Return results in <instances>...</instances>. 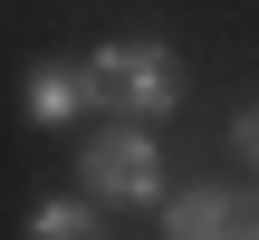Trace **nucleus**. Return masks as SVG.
I'll use <instances>...</instances> for the list:
<instances>
[{"mask_svg": "<svg viewBox=\"0 0 259 240\" xmlns=\"http://www.w3.org/2000/svg\"><path fill=\"white\" fill-rule=\"evenodd\" d=\"M173 58L154 48V38H115V48H96L87 58V96L96 106H125V115H163L173 106Z\"/></svg>", "mask_w": 259, "mask_h": 240, "instance_id": "nucleus-1", "label": "nucleus"}, {"mask_svg": "<svg viewBox=\"0 0 259 240\" xmlns=\"http://www.w3.org/2000/svg\"><path fill=\"white\" fill-rule=\"evenodd\" d=\"M87 183L106 192V202H154L163 192V154H154V135H96L87 144Z\"/></svg>", "mask_w": 259, "mask_h": 240, "instance_id": "nucleus-2", "label": "nucleus"}, {"mask_svg": "<svg viewBox=\"0 0 259 240\" xmlns=\"http://www.w3.org/2000/svg\"><path fill=\"white\" fill-rule=\"evenodd\" d=\"M173 240H259V192H183Z\"/></svg>", "mask_w": 259, "mask_h": 240, "instance_id": "nucleus-3", "label": "nucleus"}, {"mask_svg": "<svg viewBox=\"0 0 259 240\" xmlns=\"http://www.w3.org/2000/svg\"><path fill=\"white\" fill-rule=\"evenodd\" d=\"M77 96H87V77H67V67H38L29 77V115H67Z\"/></svg>", "mask_w": 259, "mask_h": 240, "instance_id": "nucleus-4", "label": "nucleus"}, {"mask_svg": "<svg viewBox=\"0 0 259 240\" xmlns=\"http://www.w3.org/2000/svg\"><path fill=\"white\" fill-rule=\"evenodd\" d=\"M38 240H106V221H87V212H67V202H58V212L38 221Z\"/></svg>", "mask_w": 259, "mask_h": 240, "instance_id": "nucleus-5", "label": "nucleus"}, {"mask_svg": "<svg viewBox=\"0 0 259 240\" xmlns=\"http://www.w3.org/2000/svg\"><path fill=\"white\" fill-rule=\"evenodd\" d=\"M231 144H240V164H259V106L240 115V125H231Z\"/></svg>", "mask_w": 259, "mask_h": 240, "instance_id": "nucleus-6", "label": "nucleus"}]
</instances>
